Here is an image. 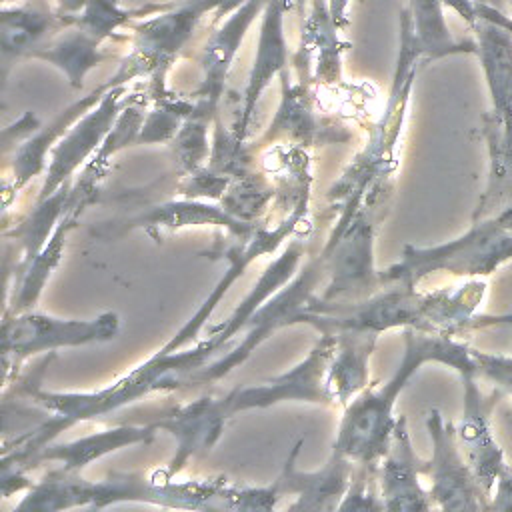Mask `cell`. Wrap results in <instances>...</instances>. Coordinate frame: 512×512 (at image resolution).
Wrapping results in <instances>:
<instances>
[{"instance_id": "obj_1", "label": "cell", "mask_w": 512, "mask_h": 512, "mask_svg": "<svg viewBox=\"0 0 512 512\" xmlns=\"http://www.w3.org/2000/svg\"><path fill=\"white\" fill-rule=\"evenodd\" d=\"M282 498L278 482L268 486L230 484L226 478L176 482L162 470L112 472L106 480L88 482L80 472H48L28 488L18 510L106 508L118 502H144L190 510H272Z\"/></svg>"}, {"instance_id": "obj_2", "label": "cell", "mask_w": 512, "mask_h": 512, "mask_svg": "<svg viewBox=\"0 0 512 512\" xmlns=\"http://www.w3.org/2000/svg\"><path fill=\"white\" fill-rule=\"evenodd\" d=\"M486 296V282L472 278L462 286L418 292L416 286L386 284L360 300H324L314 294L298 324L320 334L380 336L394 328H414L428 334L456 336L476 328L512 324V314L488 316L478 306Z\"/></svg>"}, {"instance_id": "obj_3", "label": "cell", "mask_w": 512, "mask_h": 512, "mask_svg": "<svg viewBox=\"0 0 512 512\" xmlns=\"http://www.w3.org/2000/svg\"><path fill=\"white\" fill-rule=\"evenodd\" d=\"M402 338L404 352L394 374L378 386H366L344 406L346 410L332 450L354 464H378L384 458L398 420L394 416L396 400L420 366L436 362L452 368L458 376H478L474 348L470 344L414 328H404Z\"/></svg>"}, {"instance_id": "obj_4", "label": "cell", "mask_w": 512, "mask_h": 512, "mask_svg": "<svg viewBox=\"0 0 512 512\" xmlns=\"http://www.w3.org/2000/svg\"><path fill=\"white\" fill-rule=\"evenodd\" d=\"M512 260V226L500 216L472 220V226L454 240L416 246L406 244L402 258L382 270V282L418 286L434 272L454 276H490Z\"/></svg>"}, {"instance_id": "obj_5", "label": "cell", "mask_w": 512, "mask_h": 512, "mask_svg": "<svg viewBox=\"0 0 512 512\" xmlns=\"http://www.w3.org/2000/svg\"><path fill=\"white\" fill-rule=\"evenodd\" d=\"M382 182L340 202L338 222L326 240L324 300H360L384 286L382 272L374 266V228H376V192Z\"/></svg>"}, {"instance_id": "obj_6", "label": "cell", "mask_w": 512, "mask_h": 512, "mask_svg": "<svg viewBox=\"0 0 512 512\" xmlns=\"http://www.w3.org/2000/svg\"><path fill=\"white\" fill-rule=\"evenodd\" d=\"M326 278L324 254L322 250L316 256H310L306 266H302L280 290H276L246 322L242 328V340L232 342L230 348L190 374L184 386L214 384L230 374L236 366L248 360V356L266 342L276 330L296 326L302 310L308 306L310 298L316 294L318 282Z\"/></svg>"}, {"instance_id": "obj_7", "label": "cell", "mask_w": 512, "mask_h": 512, "mask_svg": "<svg viewBox=\"0 0 512 512\" xmlns=\"http://www.w3.org/2000/svg\"><path fill=\"white\" fill-rule=\"evenodd\" d=\"M220 0H174L148 18L128 26L132 32V48L126 58L140 70L142 78L150 80L152 100L168 94L166 72L176 56L192 40L200 20L214 14Z\"/></svg>"}, {"instance_id": "obj_8", "label": "cell", "mask_w": 512, "mask_h": 512, "mask_svg": "<svg viewBox=\"0 0 512 512\" xmlns=\"http://www.w3.org/2000/svg\"><path fill=\"white\" fill-rule=\"evenodd\" d=\"M120 332V316L102 312L90 320H62L48 314L24 310L4 314L2 320V360L4 380L12 368H18L28 356L54 352L64 346H84L108 342Z\"/></svg>"}, {"instance_id": "obj_9", "label": "cell", "mask_w": 512, "mask_h": 512, "mask_svg": "<svg viewBox=\"0 0 512 512\" xmlns=\"http://www.w3.org/2000/svg\"><path fill=\"white\" fill-rule=\"evenodd\" d=\"M432 454L422 464V476L430 480V498L440 510L480 512L488 510L490 496L478 484L456 436V426L432 408L426 418Z\"/></svg>"}, {"instance_id": "obj_10", "label": "cell", "mask_w": 512, "mask_h": 512, "mask_svg": "<svg viewBox=\"0 0 512 512\" xmlns=\"http://www.w3.org/2000/svg\"><path fill=\"white\" fill-rule=\"evenodd\" d=\"M338 348L336 334H320L308 356L288 372L268 378L256 386H238L226 392L230 414L260 410L278 402H312L330 404L326 394V372Z\"/></svg>"}, {"instance_id": "obj_11", "label": "cell", "mask_w": 512, "mask_h": 512, "mask_svg": "<svg viewBox=\"0 0 512 512\" xmlns=\"http://www.w3.org/2000/svg\"><path fill=\"white\" fill-rule=\"evenodd\" d=\"M136 94L128 92V84L112 86L96 106H92L82 118H78L68 132L50 150V162L44 172V184L36 200L52 196L58 188L72 182L78 168L96 154L106 134L112 130L118 114L130 104Z\"/></svg>"}, {"instance_id": "obj_12", "label": "cell", "mask_w": 512, "mask_h": 512, "mask_svg": "<svg viewBox=\"0 0 512 512\" xmlns=\"http://www.w3.org/2000/svg\"><path fill=\"white\" fill-rule=\"evenodd\" d=\"M280 84L282 96L278 110L260 142H266L268 146L286 144L306 150L318 144L348 142L352 138L348 128L316 112L312 98V80H292L288 70H284L280 74Z\"/></svg>"}, {"instance_id": "obj_13", "label": "cell", "mask_w": 512, "mask_h": 512, "mask_svg": "<svg viewBox=\"0 0 512 512\" xmlns=\"http://www.w3.org/2000/svg\"><path fill=\"white\" fill-rule=\"evenodd\" d=\"M136 78L142 76L134 68V64L128 58L118 60L116 72L106 82L96 86L88 96L74 100L70 106L60 110L46 126H40L32 136H28L20 146H16L12 162V182L4 184V204L10 200V194L20 192L32 178L40 176V172H46V156L78 118H82L92 106H96L112 86L128 84Z\"/></svg>"}, {"instance_id": "obj_14", "label": "cell", "mask_w": 512, "mask_h": 512, "mask_svg": "<svg viewBox=\"0 0 512 512\" xmlns=\"http://www.w3.org/2000/svg\"><path fill=\"white\" fill-rule=\"evenodd\" d=\"M462 380V416L456 424L458 444L478 480L482 490L492 498L496 478L506 464L504 450L492 434V410L496 402L504 396L500 390L492 388L484 394L478 386L476 374H464Z\"/></svg>"}, {"instance_id": "obj_15", "label": "cell", "mask_w": 512, "mask_h": 512, "mask_svg": "<svg viewBox=\"0 0 512 512\" xmlns=\"http://www.w3.org/2000/svg\"><path fill=\"white\" fill-rule=\"evenodd\" d=\"M268 0H246L240 8L228 14L220 26L206 40L200 54L202 80L198 88L190 94L196 104V114L214 120L218 116V106L224 94V86L230 74V68L240 52V46L256 22L262 16V10Z\"/></svg>"}, {"instance_id": "obj_16", "label": "cell", "mask_w": 512, "mask_h": 512, "mask_svg": "<svg viewBox=\"0 0 512 512\" xmlns=\"http://www.w3.org/2000/svg\"><path fill=\"white\" fill-rule=\"evenodd\" d=\"M230 416L226 396L208 394L158 414V428L170 432L176 440L174 456L162 468V472L168 478H174L192 456L210 450L222 436Z\"/></svg>"}, {"instance_id": "obj_17", "label": "cell", "mask_w": 512, "mask_h": 512, "mask_svg": "<svg viewBox=\"0 0 512 512\" xmlns=\"http://www.w3.org/2000/svg\"><path fill=\"white\" fill-rule=\"evenodd\" d=\"M284 14H286V0H268L260 16L258 44H256L252 68L242 94L240 114L232 128L234 136L242 142L248 136V126L252 122L260 96L264 94V90L270 86L274 78H280V74L288 70L290 52H288V40L284 32Z\"/></svg>"}, {"instance_id": "obj_18", "label": "cell", "mask_w": 512, "mask_h": 512, "mask_svg": "<svg viewBox=\"0 0 512 512\" xmlns=\"http://www.w3.org/2000/svg\"><path fill=\"white\" fill-rule=\"evenodd\" d=\"M156 420L148 424H122L114 426L102 432H94L70 442H60L54 444L48 442L46 446L38 448L32 452L26 460H22L16 466H2V470H14V472H28L30 468H36L40 462H60V468L66 472H82L90 462L120 450L124 446H134V444H148L154 440L158 432Z\"/></svg>"}, {"instance_id": "obj_19", "label": "cell", "mask_w": 512, "mask_h": 512, "mask_svg": "<svg viewBox=\"0 0 512 512\" xmlns=\"http://www.w3.org/2000/svg\"><path fill=\"white\" fill-rule=\"evenodd\" d=\"M424 460L414 452L406 416H398L392 442L378 462V486L384 510H430V492L420 484Z\"/></svg>"}, {"instance_id": "obj_20", "label": "cell", "mask_w": 512, "mask_h": 512, "mask_svg": "<svg viewBox=\"0 0 512 512\" xmlns=\"http://www.w3.org/2000/svg\"><path fill=\"white\" fill-rule=\"evenodd\" d=\"M300 444L302 440H298L292 446V452L284 462L280 476L276 478L282 496L286 494L296 496V502L290 504L288 508L290 510H338V504L342 502L350 486L356 464L332 450L330 458L320 470L302 472L294 464Z\"/></svg>"}, {"instance_id": "obj_21", "label": "cell", "mask_w": 512, "mask_h": 512, "mask_svg": "<svg viewBox=\"0 0 512 512\" xmlns=\"http://www.w3.org/2000/svg\"><path fill=\"white\" fill-rule=\"evenodd\" d=\"M72 20L60 16L56 8L42 0H20L2 4L0 8V54L2 74L6 76L10 62L30 58L46 40Z\"/></svg>"}, {"instance_id": "obj_22", "label": "cell", "mask_w": 512, "mask_h": 512, "mask_svg": "<svg viewBox=\"0 0 512 512\" xmlns=\"http://www.w3.org/2000/svg\"><path fill=\"white\" fill-rule=\"evenodd\" d=\"M338 24L328 0H310V10L302 20L300 48L294 58L298 78L312 84H336L342 76V50Z\"/></svg>"}, {"instance_id": "obj_23", "label": "cell", "mask_w": 512, "mask_h": 512, "mask_svg": "<svg viewBox=\"0 0 512 512\" xmlns=\"http://www.w3.org/2000/svg\"><path fill=\"white\" fill-rule=\"evenodd\" d=\"M476 58L480 60L492 114L502 126L512 130V26L494 20H474L470 24Z\"/></svg>"}, {"instance_id": "obj_24", "label": "cell", "mask_w": 512, "mask_h": 512, "mask_svg": "<svg viewBox=\"0 0 512 512\" xmlns=\"http://www.w3.org/2000/svg\"><path fill=\"white\" fill-rule=\"evenodd\" d=\"M222 226L238 240H248L260 224H250L228 214L220 204H210L208 200H168L160 204L146 206L138 214L122 220V232L132 228H144L150 234L160 230H180L184 226Z\"/></svg>"}, {"instance_id": "obj_25", "label": "cell", "mask_w": 512, "mask_h": 512, "mask_svg": "<svg viewBox=\"0 0 512 512\" xmlns=\"http://www.w3.org/2000/svg\"><path fill=\"white\" fill-rule=\"evenodd\" d=\"M102 44L104 42L96 36L70 22L46 40L30 58L52 64L66 76L68 84L78 90L84 86V78L92 68L108 60H118L116 54L104 52Z\"/></svg>"}, {"instance_id": "obj_26", "label": "cell", "mask_w": 512, "mask_h": 512, "mask_svg": "<svg viewBox=\"0 0 512 512\" xmlns=\"http://www.w3.org/2000/svg\"><path fill=\"white\" fill-rule=\"evenodd\" d=\"M482 134L488 148V180L472 220L500 212L512 214V130L488 112L482 116Z\"/></svg>"}, {"instance_id": "obj_27", "label": "cell", "mask_w": 512, "mask_h": 512, "mask_svg": "<svg viewBox=\"0 0 512 512\" xmlns=\"http://www.w3.org/2000/svg\"><path fill=\"white\" fill-rule=\"evenodd\" d=\"M378 336L338 334V348L326 372V394L330 404L346 406L350 398L368 386L370 356Z\"/></svg>"}, {"instance_id": "obj_28", "label": "cell", "mask_w": 512, "mask_h": 512, "mask_svg": "<svg viewBox=\"0 0 512 512\" xmlns=\"http://www.w3.org/2000/svg\"><path fill=\"white\" fill-rule=\"evenodd\" d=\"M80 212H82V208L70 206L68 212L62 216V220L58 222V226L52 232L46 246L16 274L14 294H12V300L6 302L4 314H18V312L30 310L34 306L50 272L60 262V256L64 250V240H66L70 228L76 224Z\"/></svg>"}, {"instance_id": "obj_29", "label": "cell", "mask_w": 512, "mask_h": 512, "mask_svg": "<svg viewBox=\"0 0 512 512\" xmlns=\"http://www.w3.org/2000/svg\"><path fill=\"white\" fill-rule=\"evenodd\" d=\"M276 194L278 188L272 184V180L252 168L240 176L230 178V184L218 202L234 218L258 224L276 202Z\"/></svg>"}, {"instance_id": "obj_30", "label": "cell", "mask_w": 512, "mask_h": 512, "mask_svg": "<svg viewBox=\"0 0 512 512\" xmlns=\"http://www.w3.org/2000/svg\"><path fill=\"white\" fill-rule=\"evenodd\" d=\"M168 2L146 4L138 8H126L120 0H88L86 6L72 16V24L96 36L100 42L120 38L118 30L128 28L132 22L162 12Z\"/></svg>"}, {"instance_id": "obj_31", "label": "cell", "mask_w": 512, "mask_h": 512, "mask_svg": "<svg viewBox=\"0 0 512 512\" xmlns=\"http://www.w3.org/2000/svg\"><path fill=\"white\" fill-rule=\"evenodd\" d=\"M210 122L214 120L194 112L182 122L178 134L168 142L174 164H176V174H178L176 180L208 164L210 150H212V142H208Z\"/></svg>"}, {"instance_id": "obj_32", "label": "cell", "mask_w": 512, "mask_h": 512, "mask_svg": "<svg viewBox=\"0 0 512 512\" xmlns=\"http://www.w3.org/2000/svg\"><path fill=\"white\" fill-rule=\"evenodd\" d=\"M478 378L492 382L504 396H512V354H490L474 348Z\"/></svg>"}, {"instance_id": "obj_33", "label": "cell", "mask_w": 512, "mask_h": 512, "mask_svg": "<svg viewBox=\"0 0 512 512\" xmlns=\"http://www.w3.org/2000/svg\"><path fill=\"white\" fill-rule=\"evenodd\" d=\"M40 120L34 112H24L12 126L2 130V144H4V152L8 150L10 144L20 146L28 136H32L38 128H40Z\"/></svg>"}, {"instance_id": "obj_34", "label": "cell", "mask_w": 512, "mask_h": 512, "mask_svg": "<svg viewBox=\"0 0 512 512\" xmlns=\"http://www.w3.org/2000/svg\"><path fill=\"white\" fill-rule=\"evenodd\" d=\"M488 510H512V466L504 464L496 484H494V494L490 498Z\"/></svg>"}, {"instance_id": "obj_35", "label": "cell", "mask_w": 512, "mask_h": 512, "mask_svg": "<svg viewBox=\"0 0 512 512\" xmlns=\"http://www.w3.org/2000/svg\"><path fill=\"white\" fill-rule=\"evenodd\" d=\"M88 0H54V8L60 16L72 20V16H76L84 6H86Z\"/></svg>"}, {"instance_id": "obj_36", "label": "cell", "mask_w": 512, "mask_h": 512, "mask_svg": "<svg viewBox=\"0 0 512 512\" xmlns=\"http://www.w3.org/2000/svg\"><path fill=\"white\" fill-rule=\"evenodd\" d=\"M330 12L338 24V28H344L348 24V4L350 0H328Z\"/></svg>"}, {"instance_id": "obj_37", "label": "cell", "mask_w": 512, "mask_h": 512, "mask_svg": "<svg viewBox=\"0 0 512 512\" xmlns=\"http://www.w3.org/2000/svg\"><path fill=\"white\" fill-rule=\"evenodd\" d=\"M244 2H246V0H220L218 8H216L214 14H212V24L224 20L228 14H232V12H234L236 8H240Z\"/></svg>"}, {"instance_id": "obj_38", "label": "cell", "mask_w": 512, "mask_h": 512, "mask_svg": "<svg viewBox=\"0 0 512 512\" xmlns=\"http://www.w3.org/2000/svg\"><path fill=\"white\" fill-rule=\"evenodd\" d=\"M480 2H486V4H492V6H498V8L506 10V4H504V0H480Z\"/></svg>"}, {"instance_id": "obj_39", "label": "cell", "mask_w": 512, "mask_h": 512, "mask_svg": "<svg viewBox=\"0 0 512 512\" xmlns=\"http://www.w3.org/2000/svg\"><path fill=\"white\" fill-rule=\"evenodd\" d=\"M504 4H506V12H508L510 18H512V0H504Z\"/></svg>"}, {"instance_id": "obj_40", "label": "cell", "mask_w": 512, "mask_h": 512, "mask_svg": "<svg viewBox=\"0 0 512 512\" xmlns=\"http://www.w3.org/2000/svg\"><path fill=\"white\" fill-rule=\"evenodd\" d=\"M2 4H10V2H20V0H0Z\"/></svg>"}]
</instances>
